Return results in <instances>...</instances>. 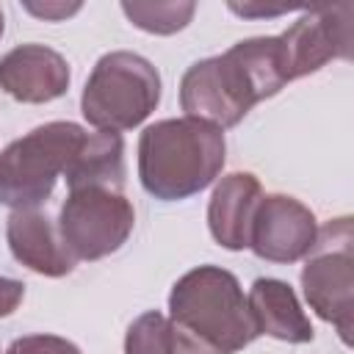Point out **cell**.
<instances>
[{"label":"cell","mask_w":354,"mask_h":354,"mask_svg":"<svg viewBox=\"0 0 354 354\" xmlns=\"http://www.w3.org/2000/svg\"><path fill=\"white\" fill-rule=\"evenodd\" d=\"M22 8L30 11V14L39 17V19L58 22V19H66V17L77 14V11H80V3H58V0H50V3H30V0H25Z\"/></svg>","instance_id":"obj_18"},{"label":"cell","mask_w":354,"mask_h":354,"mask_svg":"<svg viewBox=\"0 0 354 354\" xmlns=\"http://www.w3.org/2000/svg\"><path fill=\"white\" fill-rule=\"evenodd\" d=\"M230 11H235L241 17H279V14H288V8H260V6H238V3H230Z\"/></svg>","instance_id":"obj_20"},{"label":"cell","mask_w":354,"mask_h":354,"mask_svg":"<svg viewBox=\"0 0 354 354\" xmlns=\"http://www.w3.org/2000/svg\"><path fill=\"white\" fill-rule=\"evenodd\" d=\"M260 100L263 94L238 44L221 55L191 64L180 80V105L185 116L216 124L218 130L235 127Z\"/></svg>","instance_id":"obj_6"},{"label":"cell","mask_w":354,"mask_h":354,"mask_svg":"<svg viewBox=\"0 0 354 354\" xmlns=\"http://www.w3.org/2000/svg\"><path fill=\"white\" fill-rule=\"evenodd\" d=\"M0 88L17 102H53L69 88V64L44 44H19L0 58Z\"/></svg>","instance_id":"obj_10"},{"label":"cell","mask_w":354,"mask_h":354,"mask_svg":"<svg viewBox=\"0 0 354 354\" xmlns=\"http://www.w3.org/2000/svg\"><path fill=\"white\" fill-rule=\"evenodd\" d=\"M25 296V285L11 277H0V318L11 315Z\"/></svg>","instance_id":"obj_19"},{"label":"cell","mask_w":354,"mask_h":354,"mask_svg":"<svg viewBox=\"0 0 354 354\" xmlns=\"http://www.w3.org/2000/svg\"><path fill=\"white\" fill-rule=\"evenodd\" d=\"M3 28H6V19H3V8H0V36H3Z\"/></svg>","instance_id":"obj_21"},{"label":"cell","mask_w":354,"mask_h":354,"mask_svg":"<svg viewBox=\"0 0 354 354\" xmlns=\"http://www.w3.org/2000/svg\"><path fill=\"white\" fill-rule=\"evenodd\" d=\"M318 238L315 213L288 194H266L254 210L249 249L268 263H296L310 254Z\"/></svg>","instance_id":"obj_9"},{"label":"cell","mask_w":354,"mask_h":354,"mask_svg":"<svg viewBox=\"0 0 354 354\" xmlns=\"http://www.w3.org/2000/svg\"><path fill=\"white\" fill-rule=\"evenodd\" d=\"M6 354H80V348L58 335H25L17 337Z\"/></svg>","instance_id":"obj_17"},{"label":"cell","mask_w":354,"mask_h":354,"mask_svg":"<svg viewBox=\"0 0 354 354\" xmlns=\"http://www.w3.org/2000/svg\"><path fill=\"white\" fill-rule=\"evenodd\" d=\"M124 17L155 36H171L183 30L196 11V3L188 0H155V3H122Z\"/></svg>","instance_id":"obj_15"},{"label":"cell","mask_w":354,"mask_h":354,"mask_svg":"<svg viewBox=\"0 0 354 354\" xmlns=\"http://www.w3.org/2000/svg\"><path fill=\"white\" fill-rule=\"evenodd\" d=\"M66 185L72 188H86V185H102V188H116L122 191L124 185V141L122 133L111 130H97L86 133L80 149L69 160L66 171Z\"/></svg>","instance_id":"obj_14"},{"label":"cell","mask_w":354,"mask_h":354,"mask_svg":"<svg viewBox=\"0 0 354 354\" xmlns=\"http://www.w3.org/2000/svg\"><path fill=\"white\" fill-rule=\"evenodd\" d=\"M260 199H263V188L254 174L232 171L221 177L207 205V227L213 241L230 252L249 249L252 218Z\"/></svg>","instance_id":"obj_12"},{"label":"cell","mask_w":354,"mask_h":354,"mask_svg":"<svg viewBox=\"0 0 354 354\" xmlns=\"http://www.w3.org/2000/svg\"><path fill=\"white\" fill-rule=\"evenodd\" d=\"M351 3L307 8L285 33H279L288 77L318 72L335 58H351Z\"/></svg>","instance_id":"obj_8"},{"label":"cell","mask_w":354,"mask_h":354,"mask_svg":"<svg viewBox=\"0 0 354 354\" xmlns=\"http://www.w3.org/2000/svg\"><path fill=\"white\" fill-rule=\"evenodd\" d=\"M83 138L86 130L75 122H47L11 141L0 152V205L14 210L44 205Z\"/></svg>","instance_id":"obj_3"},{"label":"cell","mask_w":354,"mask_h":354,"mask_svg":"<svg viewBox=\"0 0 354 354\" xmlns=\"http://www.w3.org/2000/svg\"><path fill=\"white\" fill-rule=\"evenodd\" d=\"M124 354H171V337H169L166 315L158 310L138 315L127 326Z\"/></svg>","instance_id":"obj_16"},{"label":"cell","mask_w":354,"mask_h":354,"mask_svg":"<svg viewBox=\"0 0 354 354\" xmlns=\"http://www.w3.org/2000/svg\"><path fill=\"white\" fill-rule=\"evenodd\" d=\"M160 102V75L138 53L113 50L105 53L80 97V111L88 124L97 130H133L138 127Z\"/></svg>","instance_id":"obj_4"},{"label":"cell","mask_w":354,"mask_h":354,"mask_svg":"<svg viewBox=\"0 0 354 354\" xmlns=\"http://www.w3.org/2000/svg\"><path fill=\"white\" fill-rule=\"evenodd\" d=\"M354 232L351 218L340 216L318 227L315 246L304 257L301 290L310 310L332 324L346 346H351L354 315Z\"/></svg>","instance_id":"obj_5"},{"label":"cell","mask_w":354,"mask_h":354,"mask_svg":"<svg viewBox=\"0 0 354 354\" xmlns=\"http://www.w3.org/2000/svg\"><path fill=\"white\" fill-rule=\"evenodd\" d=\"M246 301L260 335L285 343H310L315 337L313 324L288 282L274 277H260L252 282Z\"/></svg>","instance_id":"obj_13"},{"label":"cell","mask_w":354,"mask_h":354,"mask_svg":"<svg viewBox=\"0 0 354 354\" xmlns=\"http://www.w3.org/2000/svg\"><path fill=\"white\" fill-rule=\"evenodd\" d=\"M224 130L180 116L149 124L138 138V177L149 196L180 202L205 191L224 169Z\"/></svg>","instance_id":"obj_2"},{"label":"cell","mask_w":354,"mask_h":354,"mask_svg":"<svg viewBox=\"0 0 354 354\" xmlns=\"http://www.w3.org/2000/svg\"><path fill=\"white\" fill-rule=\"evenodd\" d=\"M6 238L14 260L41 277H66L77 263L64 246L53 218L36 207L14 210L6 221Z\"/></svg>","instance_id":"obj_11"},{"label":"cell","mask_w":354,"mask_h":354,"mask_svg":"<svg viewBox=\"0 0 354 354\" xmlns=\"http://www.w3.org/2000/svg\"><path fill=\"white\" fill-rule=\"evenodd\" d=\"M171 354H235L260 332L238 277L221 266L185 271L169 293Z\"/></svg>","instance_id":"obj_1"},{"label":"cell","mask_w":354,"mask_h":354,"mask_svg":"<svg viewBox=\"0 0 354 354\" xmlns=\"http://www.w3.org/2000/svg\"><path fill=\"white\" fill-rule=\"evenodd\" d=\"M136 227L130 199L116 188H72L61 205L58 232L75 260H100L122 249Z\"/></svg>","instance_id":"obj_7"}]
</instances>
